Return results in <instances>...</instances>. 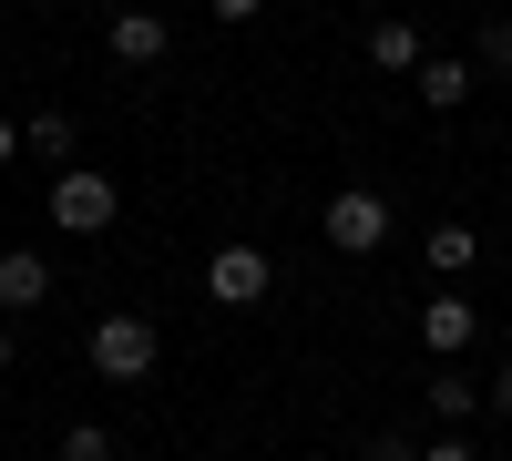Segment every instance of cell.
I'll return each mask as SVG.
<instances>
[{"label":"cell","instance_id":"cell-3","mask_svg":"<svg viewBox=\"0 0 512 461\" xmlns=\"http://www.w3.org/2000/svg\"><path fill=\"white\" fill-rule=\"evenodd\" d=\"M82 349H93V369H103V380H154L164 328H154V318H93V339H82Z\"/></svg>","mask_w":512,"mask_h":461},{"label":"cell","instance_id":"cell-17","mask_svg":"<svg viewBox=\"0 0 512 461\" xmlns=\"http://www.w3.org/2000/svg\"><path fill=\"white\" fill-rule=\"evenodd\" d=\"M482 410H502V421H512V359L492 369V390H482Z\"/></svg>","mask_w":512,"mask_h":461},{"label":"cell","instance_id":"cell-18","mask_svg":"<svg viewBox=\"0 0 512 461\" xmlns=\"http://www.w3.org/2000/svg\"><path fill=\"white\" fill-rule=\"evenodd\" d=\"M205 11H216V21H256V11H267V0H205Z\"/></svg>","mask_w":512,"mask_h":461},{"label":"cell","instance_id":"cell-10","mask_svg":"<svg viewBox=\"0 0 512 461\" xmlns=\"http://www.w3.org/2000/svg\"><path fill=\"white\" fill-rule=\"evenodd\" d=\"M472 257H482L472 226H431V277H472Z\"/></svg>","mask_w":512,"mask_h":461},{"label":"cell","instance_id":"cell-13","mask_svg":"<svg viewBox=\"0 0 512 461\" xmlns=\"http://www.w3.org/2000/svg\"><path fill=\"white\" fill-rule=\"evenodd\" d=\"M21 144H31V154H72V113H31Z\"/></svg>","mask_w":512,"mask_h":461},{"label":"cell","instance_id":"cell-2","mask_svg":"<svg viewBox=\"0 0 512 461\" xmlns=\"http://www.w3.org/2000/svg\"><path fill=\"white\" fill-rule=\"evenodd\" d=\"M318 236L338 246V257H379V246H390V195H379V185H338Z\"/></svg>","mask_w":512,"mask_h":461},{"label":"cell","instance_id":"cell-20","mask_svg":"<svg viewBox=\"0 0 512 461\" xmlns=\"http://www.w3.org/2000/svg\"><path fill=\"white\" fill-rule=\"evenodd\" d=\"M0 369H11V318H0Z\"/></svg>","mask_w":512,"mask_h":461},{"label":"cell","instance_id":"cell-21","mask_svg":"<svg viewBox=\"0 0 512 461\" xmlns=\"http://www.w3.org/2000/svg\"><path fill=\"white\" fill-rule=\"evenodd\" d=\"M154 11H175V0H154Z\"/></svg>","mask_w":512,"mask_h":461},{"label":"cell","instance_id":"cell-6","mask_svg":"<svg viewBox=\"0 0 512 461\" xmlns=\"http://www.w3.org/2000/svg\"><path fill=\"white\" fill-rule=\"evenodd\" d=\"M103 52H113L123 72H154V62H164V11H154V0L113 11V21H103Z\"/></svg>","mask_w":512,"mask_h":461},{"label":"cell","instance_id":"cell-1","mask_svg":"<svg viewBox=\"0 0 512 461\" xmlns=\"http://www.w3.org/2000/svg\"><path fill=\"white\" fill-rule=\"evenodd\" d=\"M123 216V185L103 175V164H62V175H52V226L62 236H103Z\"/></svg>","mask_w":512,"mask_h":461},{"label":"cell","instance_id":"cell-14","mask_svg":"<svg viewBox=\"0 0 512 461\" xmlns=\"http://www.w3.org/2000/svg\"><path fill=\"white\" fill-rule=\"evenodd\" d=\"M472 62H482V72H512V21H492V31H482V52H472Z\"/></svg>","mask_w":512,"mask_h":461},{"label":"cell","instance_id":"cell-19","mask_svg":"<svg viewBox=\"0 0 512 461\" xmlns=\"http://www.w3.org/2000/svg\"><path fill=\"white\" fill-rule=\"evenodd\" d=\"M0 164H21V123L11 113H0Z\"/></svg>","mask_w":512,"mask_h":461},{"label":"cell","instance_id":"cell-11","mask_svg":"<svg viewBox=\"0 0 512 461\" xmlns=\"http://www.w3.org/2000/svg\"><path fill=\"white\" fill-rule=\"evenodd\" d=\"M472 410H482V390L461 369H431V421H472Z\"/></svg>","mask_w":512,"mask_h":461},{"label":"cell","instance_id":"cell-5","mask_svg":"<svg viewBox=\"0 0 512 461\" xmlns=\"http://www.w3.org/2000/svg\"><path fill=\"white\" fill-rule=\"evenodd\" d=\"M472 339H482V308L461 298V287H431V298H420V349H431V359H461Z\"/></svg>","mask_w":512,"mask_h":461},{"label":"cell","instance_id":"cell-12","mask_svg":"<svg viewBox=\"0 0 512 461\" xmlns=\"http://www.w3.org/2000/svg\"><path fill=\"white\" fill-rule=\"evenodd\" d=\"M62 461H113V431H103V421H72V431H62Z\"/></svg>","mask_w":512,"mask_h":461},{"label":"cell","instance_id":"cell-7","mask_svg":"<svg viewBox=\"0 0 512 461\" xmlns=\"http://www.w3.org/2000/svg\"><path fill=\"white\" fill-rule=\"evenodd\" d=\"M41 298H52V257H31V246H11V257H0V318H31Z\"/></svg>","mask_w":512,"mask_h":461},{"label":"cell","instance_id":"cell-15","mask_svg":"<svg viewBox=\"0 0 512 461\" xmlns=\"http://www.w3.org/2000/svg\"><path fill=\"white\" fill-rule=\"evenodd\" d=\"M359 461H420V441H400V431H379V441H369Z\"/></svg>","mask_w":512,"mask_h":461},{"label":"cell","instance_id":"cell-4","mask_svg":"<svg viewBox=\"0 0 512 461\" xmlns=\"http://www.w3.org/2000/svg\"><path fill=\"white\" fill-rule=\"evenodd\" d=\"M267 287H277L267 246H216V267H205V298H216V308H256Z\"/></svg>","mask_w":512,"mask_h":461},{"label":"cell","instance_id":"cell-16","mask_svg":"<svg viewBox=\"0 0 512 461\" xmlns=\"http://www.w3.org/2000/svg\"><path fill=\"white\" fill-rule=\"evenodd\" d=\"M420 461H482V451H472V441H451V431H441V441H420Z\"/></svg>","mask_w":512,"mask_h":461},{"label":"cell","instance_id":"cell-8","mask_svg":"<svg viewBox=\"0 0 512 461\" xmlns=\"http://www.w3.org/2000/svg\"><path fill=\"white\" fill-rule=\"evenodd\" d=\"M410 82H420V103H431V113H461V103H472V82H482V62H441V52H431Z\"/></svg>","mask_w":512,"mask_h":461},{"label":"cell","instance_id":"cell-9","mask_svg":"<svg viewBox=\"0 0 512 461\" xmlns=\"http://www.w3.org/2000/svg\"><path fill=\"white\" fill-rule=\"evenodd\" d=\"M359 52H369L379 72H420V62H431V41H420L410 21H369V41H359Z\"/></svg>","mask_w":512,"mask_h":461}]
</instances>
